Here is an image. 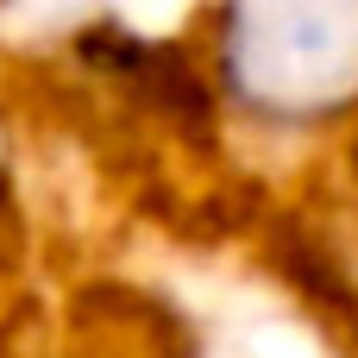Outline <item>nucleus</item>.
<instances>
[{
  "instance_id": "1",
  "label": "nucleus",
  "mask_w": 358,
  "mask_h": 358,
  "mask_svg": "<svg viewBox=\"0 0 358 358\" xmlns=\"http://www.w3.org/2000/svg\"><path fill=\"white\" fill-rule=\"evenodd\" d=\"M220 76L239 107L277 126L358 107V0H227Z\"/></svg>"
},
{
  "instance_id": "2",
  "label": "nucleus",
  "mask_w": 358,
  "mask_h": 358,
  "mask_svg": "<svg viewBox=\"0 0 358 358\" xmlns=\"http://www.w3.org/2000/svg\"><path fill=\"white\" fill-rule=\"evenodd\" d=\"M0 157H6V138H0Z\"/></svg>"
}]
</instances>
